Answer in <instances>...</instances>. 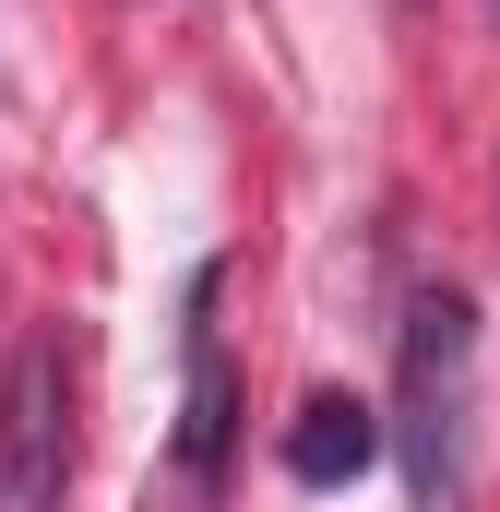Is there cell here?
Here are the masks:
<instances>
[{"label": "cell", "mask_w": 500, "mask_h": 512, "mask_svg": "<svg viewBox=\"0 0 500 512\" xmlns=\"http://www.w3.org/2000/svg\"><path fill=\"white\" fill-rule=\"evenodd\" d=\"M370 465H381V417L358 393H310L298 429H286V477H298V489H346V477H370Z\"/></svg>", "instance_id": "obj_4"}, {"label": "cell", "mask_w": 500, "mask_h": 512, "mask_svg": "<svg viewBox=\"0 0 500 512\" xmlns=\"http://www.w3.org/2000/svg\"><path fill=\"white\" fill-rule=\"evenodd\" d=\"M72 489V429H60V346L36 334L12 358V393H0V501L12 512H60Z\"/></svg>", "instance_id": "obj_3"}, {"label": "cell", "mask_w": 500, "mask_h": 512, "mask_svg": "<svg viewBox=\"0 0 500 512\" xmlns=\"http://www.w3.org/2000/svg\"><path fill=\"white\" fill-rule=\"evenodd\" d=\"M381 453H405V512H465V477H477V310L453 286L405 298Z\"/></svg>", "instance_id": "obj_1"}, {"label": "cell", "mask_w": 500, "mask_h": 512, "mask_svg": "<svg viewBox=\"0 0 500 512\" xmlns=\"http://www.w3.org/2000/svg\"><path fill=\"white\" fill-rule=\"evenodd\" d=\"M215 262L191 274V334H179V489L215 501L227 489V453H239V370H227V334H215Z\"/></svg>", "instance_id": "obj_2"}]
</instances>
